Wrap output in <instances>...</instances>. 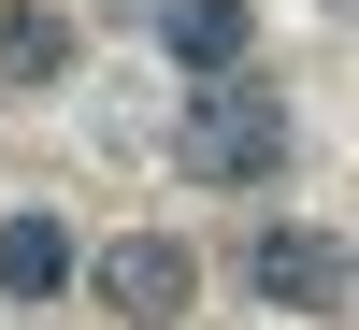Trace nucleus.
I'll return each mask as SVG.
<instances>
[{
    "mask_svg": "<svg viewBox=\"0 0 359 330\" xmlns=\"http://www.w3.org/2000/svg\"><path fill=\"white\" fill-rule=\"evenodd\" d=\"M172 158H187L201 187H273V172H287V101L245 86V72H216L187 101V130H172Z\"/></svg>",
    "mask_w": 359,
    "mask_h": 330,
    "instance_id": "1",
    "label": "nucleus"
},
{
    "mask_svg": "<svg viewBox=\"0 0 359 330\" xmlns=\"http://www.w3.org/2000/svg\"><path fill=\"white\" fill-rule=\"evenodd\" d=\"M245 287H259V302H287V316H331V302H359V259L331 245V230L287 216V230H259V245H245Z\"/></svg>",
    "mask_w": 359,
    "mask_h": 330,
    "instance_id": "2",
    "label": "nucleus"
},
{
    "mask_svg": "<svg viewBox=\"0 0 359 330\" xmlns=\"http://www.w3.org/2000/svg\"><path fill=\"white\" fill-rule=\"evenodd\" d=\"M187 287H201V259L172 245V230H130V245H101V302H115V316H144V330H158V316H187Z\"/></svg>",
    "mask_w": 359,
    "mask_h": 330,
    "instance_id": "3",
    "label": "nucleus"
},
{
    "mask_svg": "<svg viewBox=\"0 0 359 330\" xmlns=\"http://www.w3.org/2000/svg\"><path fill=\"white\" fill-rule=\"evenodd\" d=\"M158 43L187 57L201 86H216V72H245V43H259V15H245V0H158Z\"/></svg>",
    "mask_w": 359,
    "mask_h": 330,
    "instance_id": "4",
    "label": "nucleus"
},
{
    "mask_svg": "<svg viewBox=\"0 0 359 330\" xmlns=\"http://www.w3.org/2000/svg\"><path fill=\"white\" fill-rule=\"evenodd\" d=\"M0 287H15V302H57V287H72V230L57 216H0Z\"/></svg>",
    "mask_w": 359,
    "mask_h": 330,
    "instance_id": "5",
    "label": "nucleus"
},
{
    "mask_svg": "<svg viewBox=\"0 0 359 330\" xmlns=\"http://www.w3.org/2000/svg\"><path fill=\"white\" fill-rule=\"evenodd\" d=\"M57 72H72V15L15 0V15H0V86H57Z\"/></svg>",
    "mask_w": 359,
    "mask_h": 330,
    "instance_id": "6",
    "label": "nucleus"
}]
</instances>
